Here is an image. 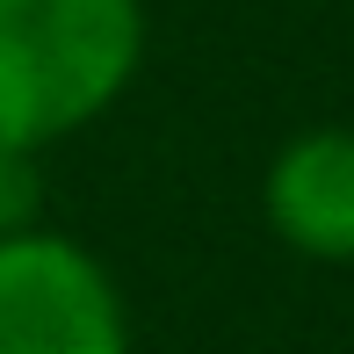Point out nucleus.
Here are the masks:
<instances>
[{"label": "nucleus", "mask_w": 354, "mask_h": 354, "mask_svg": "<svg viewBox=\"0 0 354 354\" xmlns=\"http://www.w3.org/2000/svg\"><path fill=\"white\" fill-rule=\"evenodd\" d=\"M0 354H131L116 275L66 232L0 239Z\"/></svg>", "instance_id": "f03ea898"}, {"label": "nucleus", "mask_w": 354, "mask_h": 354, "mask_svg": "<svg viewBox=\"0 0 354 354\" xmlns=\"http://www.w3.org/2000/svg\"><path fill=\"white\" fill-rule=\"evenodd\" d=\"M261 210L289 253L326 261V268H354V131L347 123L297 131L268 159Z\"/></svg>", "instance_id": "7ed1b4c3"}, {"label": "nucleus", "mask_w": 354, "mask_h": 354, "mask_svg": "<svg viewBox=\"0 0 354 354\" xmlns=\"http://www.w3.org/2000/svg\"><path fill=\"white\" fill-rule=\"evenodd\" d=\"M145 66V0H0V145L102 123Z\"/></svg>", "instance_id": "f257e3e1"}, {"label": "nucleus", "mask_w": 354, "mask_h": 354, "mask_svg": "<svg viewBox=\"0 0 354 354\" xmlns=\"http://www.w3.org/2000/svg\"><path fill=\"white\" fill-rule=\"evenodd\" d=\"M44 232V152L0 145V239Z\"/></svg>", "instance_id": "20e7f679"}]
</instances>
